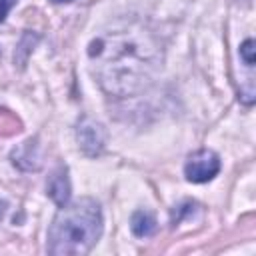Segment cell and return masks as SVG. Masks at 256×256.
<instances>
[{"label":"cell","mask_w":256,"mask_h":256,"mask_svg":"<svg viewBox=\"0 0 256 256\" xmlns=\"http://www.w3.org/2000/svg\"><path fill=\"white\" fill-rule=\"evenodd\" d=\"M102 234V210L96 200L80 198L72 204L60 206L48 230V252L86 254Z\"/></svg>","instance_id":"6da1fadb"},{"label":"cell","mask_w":256,"mask_h":256,"mask_svg":"<svg viewBox=\"0 0 256 256\" xmlns=\"http://www.w3.org/2000/svg\"><path fill=\"white\" fill-rule=\"evenodd\" d=\"M220 170V158L212 152V150H198L194 152L186 166H184V174L190 182H196V184H202V182H208L212 180Z\"/></svg>","instance_id":"7a4b0ae2"},{"label":"cell","mask_w":256,"mask_h":256,"mask_svg":"<svg viewBox=\"0 0 256 256\" xmlns=\"http://www.w3.org/2000/svg\"><path fill=\"white\" fill-rule=\"evenodd\" d=\"M78 142H80V148L90 154V156H96L102 152L104 148V130L98 122L90 120V118H82V122L78 124Z\"/></svg>","instance_id":"3957f363"},{"label":"cell","mask_w":256,"mask_h":256,"mask_svg":"<svg viewBox=\"0 0 256 256\" xmlns=\"http://www.w3.org/2000/svg\"><path fill=\"white\" fill-rule=\"evenodd\" d=\"M48 194L58 206L68 204V200H70V180H68V172H66L64 166H58L50 174V178H48Z\"/></svg>","instance_id":"277c9868"},{"label":"cell","mask_w":256,"mask_h":256,"mask_svg":"<svg viewBox=\"0 0 256 256\" xmlns=\"http://www.w3.org/2000/svg\"><path fill=\"white\" fill-rule=\"evenodd\" d=\"M130 228L138 238H148L156 232V218L146 210H138L132 214Z\"/></svg>","instance_id":"5b68a950"},{"label":"cell","mask_w":256,"mask_h":256,"mask_svg":"<svg viewBox=\"0 0 256 256\" xmlns=\"http://www.w3.org/2000/svg\"><path fill=\"white\" fill-rule=\"evenodd\" d=\"M22 130L18 116L10 110H0V136H12Z\"/></svg>","instance_id":"8992f818"},{"label":"cell","mask_w":256,"mask_h":256,"mask_svg":"<svg viewBox=\"0 0 256 256\" xmlns=\"http://www.w3.org/2000/svg\"><path fill=\"white\" fill-rule=\"evenodd\" d=\"M240 56L244 58V62H246L248 66H254V40H252V38H248V40L240 46Z\"/></svg>","instance_id":"52a82bcc"},{"label":"cell","mask_w":256,"mask_h":256,"mask_svg":"<svg viewBox=\"0 0 256 256\" xmlns=\"http://www.w3.org/2000/svg\"><path fill=\"white\" fill-rule=\"evenodd\" d=\"M16 4V0H0V22L6 18V14L10 12V8Z\"/></svg>","instance_id":"ba28073f"},{"label":"cell","mask_w":256,"mask_h":256,"mask_svg":"<svg viewBox=\"0 0 256 256\" xmlns=\"http://www.w3.org/2000/svg\"><path fill=\"white\" fill-rule=\"evenodd\" d=\"M6 208H8V204H6L4 200H0V220H2V216L6 214Z\"/></svg>","instance_id":"9c48e42d"},{"label":"cell","mask_w":256,"mask_h":256,"mask_svg":"<svg viewBox=\"0 0 256 256\" xmlns=\"http://www.w3.org/2000/svg\"><path fill=\"white\" fill-rule=\"evenodd\" d=\"M52 2H72V0H52Z\"/></svg>","instance_id":"30bf717a"}]
</instances>
